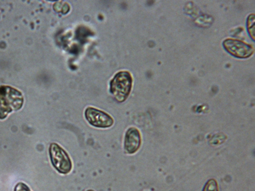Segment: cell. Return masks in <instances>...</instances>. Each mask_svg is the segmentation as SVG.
Instances as JSON below:
<instances>
[{"label": "cell", "mask_w": 255, "mask_h": 191, "mask_svg": "<svg viewBox=\"0 0 255 191\" xmlns=\"http://www.w3.org/2000/svg\"><path fill=\"white\" fill-rule=\"evenodd\" d=\"M51 164L60 174H67L72 169V162L66 151L56 143H52L49 147Z\"/></svg>", "instance_id": "obj_3"}, {"label": "cell", "mask_w": 255, "mask_h": 191, "mask_svg": "<svg viewBox=\"0 0 255 191\" xmlns=\"http://www.w3.org/2000/svg\"><path fill=\"white\" fill-rule=\"evenodd\" d=\"M132 83V78L129 72L120 71L110 81V93L117 101L124 102L130 94Z\"/></svg>", "instance_id": "obj_2"}, {"label": "cell", "mask_w": 255, "mask_h": 191, "mask_svg": "<svg viewBox=\"0 0 255 191\" xmlns=\"http://www.w3.org/2000/svg\"><path fill=\"white\" fill-rule=\"evenodd\" d=\"M93 191V190H88V191Z\"/></svg>", "instance_id": "obj_9"}, {"label": "cell", "mask_w": 255, "mask_h": 191, "mask_svg": "<svg viewBox=\"0 0 255 191\" xmlns=\"http://www.w3.org/2000/svg\"><path fill=\"white\" fill-rule=\"evenodd\" d=\"M203 191H218L216 181L213 179L209 180L205 184Z\"/></svg>", "instance_id": "obj_7"}, {"label": "cell", "mask_w": 255, "mask_h": 191, "mask_svg": "<svg viewBox=\"0 0 255 191\" xmlns=\"http://www.w3.org/2000/svg\"><path fill=\"white\" fill-rule=\"evenodd\" d=\"M226 50L232 55L239 58H247L254 52L253 48L247 43L238 40L228 39L223 42Z\"/></svg>", "instance_id": "obj_5"}, {"label": "cell", "mask_w": 255, "mask_h": 191, "mask_svg": "<svg viewBox=\"0 0 255 191\" xmlns=\"http://www.w3.org/2000/svg\"><path fill=\"white\" fill-rule=\"evenodd\" d=\"M84 115L88 122L97 128H109L114 122V119L109 114L93 107H87Z\"/></svg>", "instance_id": "obj_4"}, {"label": "cell", "mask_w": 255, "mask_h": 191, "mask_svg": "<svg viewBox=\"0 0 255 191\" xmlns=\"http://www.w3.org/2000/svg\"><path fill=\"white\" fill-rule=\"evenodd\" d=\"M23 102V96L19 90L9 86H0V119H4L9 113L21 109Z\"/></svg>", "instance_id": "obj_1"}, {"label": "cell", "mask_w": 255, "mask_h": 191, "mask_svg": "<svg viewBox=\"0 0 255 191\" xmlns=\"http://www.w3.org/2000/svg\"><path fill=\"white\" fill-rule=\"evenodd\" d=\"M141 137L139 130L135 127L127 129L124 138V148L126 153L133 154L140 148Z\"/></svg>", "instance_id": "obj_6"}, {"label": "cell", "mask_w": 255, "mask_h": 191, "mask_svg": "<svg viewBox=\"0 0 255 191\" xmlns=\"http://www.w3.org/2000/svg\"><path fill=\"white\" fill-rule=\"evenodd\" d=\"M14 191H31L29 187L24 183L19 182L15 186Z\"/></svg>", "instance_id": "obj_8"}]
</instances>
